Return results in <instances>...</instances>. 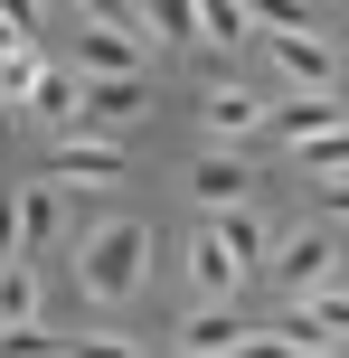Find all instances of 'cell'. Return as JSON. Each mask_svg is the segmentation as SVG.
Masks as SVG:
<instances>
[{"label":"cell","mask_w":349,"mask_h":358,"mask_svg":"<svg viewBox=\"0 0 349 358\" xmlns=\"http://www.w3.org/2000/svg\"><path fill=\"white\" fill-rule=\"evenodd\" d=\"M142 264H151V227L142 217H113V227H94L85 245H76V283H85V302H132L142 292Z\"/></svg>","instance_id":"1"},{"label":"cell","mask_w":349,"mask_h":358,"mask_svg":"<svg viewBox=\"0 0 349 358\" xmlns=\"http://www.w3.org/2000/svg\"><path fill=\"white\" fill-rule=\"evenodd\" d=\"M142 113V76H76V123L66 132H123Z\"/></svg>","instance_id":"2"},{"label":"cell","mask_w":349,"mask_h":358,"mask_svg":"<svg viewBox=\"0 0 349 358\" xmlns=\"http://www.w3.org/2000/svg\"><path fill=\"white\" fill-rule=\"evenodd\" d=\"M76 29V76H142V38L104 29V19H66Z\"/></svg>","instance_id":"3"},{"label":"cell","mask_w":349,"mask_h":358,"mask_svg":"<svg viewBox=\"0 0 349 358\" xmlns=\"http://www.w3.org/2000/svg\"><path fill=\"white\" fill-rule=\"evenodd\" d=\"M48 179L104 189V179H123V142H113V132H66V142H57V161H48Z\"/></svg>","instance_id":"4"},{"label":"cell","mask_w":349,"mask_h":358,"mask_svg":"<svg viewBox=\"0 0 349 358\" xmlns=\"http://www.w3.org/2000/svg\"><path fill=\"white\" fill-rule=\"evenodd\" d=\"M189 283H199L208 302H236V283H245V255L227 245L218 227H199V236H189Z\"/></svg>","instance_id":"5"},{"label":"cell","mask_w":349,"mask_h":358,"mask_svg":"<svg viewBox=\"0 0 349 358\" xmlns=\"http://www.w3.org/2000/svg\"><path fill=\"white\" fill-rule=\"evenodd\" d=\"M255 340H264V330H245V321H236V302H199V311L180 321V349H189V358H218V349H255Z\"/></svg>","instance_id":"6"},{"label":"cell","mask_w":349,"mask_h":358,"mask_svg":"<svg viewBox=\"0 0 349 358\" xmlns=\"http://www.w3.org/2000/svg\"><path fill=\"white\" fill-rule=\"evenodd\" d=\"M274 66L293 76V85H340V57L321 48L312 29H274Z\"/></svg>","instance_id":"7"},{"label":"cell","mask_w":349,"mask_h":358,"mask_svg":"<svg viewBox=\"0 0 349 358\" xmlns=\"http://www.w3.org/2000/svg\"><path fill=\"white\" fill-rule=\"evenodd\" d=\"M245 189H255V170H245L236 151H208V161L189 170V198H199V208H236Z\"/></svg>","instance_id":"8"},{"label":"cell","mask_w":349,"mask_h":358,"mask_svg":"<svg viewBox=\"0 0 349 358\" xmlns=\"http://www.w3.org/2000/svg\"><path fill=\"white\" fill-rule=\"evenodd\" d=\"M331 123H349V113H340V85H302L293 104L274 113V132H283V142H312V132H331Z\"/></svg>","instance_id":"9"},{"label":"cell","mask_w":349,"mask_h":358,"mask_svg":"<svg viewBox=\"0 0 349 358\" xmlns=\"http://www.w3.org/2000/svg\"><path fill=\"white\" fill-rule=\"evenodd\" d=\"M331 255H340L331 236H321V227H302L293 245L274 255V273H283V283H293V292H312V283H331Z\"/></svg>","instance_id":"10"},{"label":"cell","mask_w":349,"mask_h":358,"mask_svg":"<svg viewBox=\"0 0 349 358\" xmlns=\"http://www.w3.org/2000/svg\"><path fill=\"white\" fill-rule=\"evenodd\" d=\"M199 123L227 142V132H255V123H264V104H255L245 85H208V94H199Z\"/></svg>","instance_id":"11"},{"label":"cell","mask_w":349,"mask_h":358,"mask_svg":"<svg viewBox=\"0 0 349 358\" xmlns=\"http://www.w3.org/2000/svg\"><path fill=\"white\" fill-rule=\"evenodd\" d=\"M19 245H57V179L19 189Z\"/></svg>","instance_id":"12"},{"label":"cell","mask_w":349,"mask_h":358,"mask_svg":"<svg viewBox=\"0 0 349 358\" xmlns=\"http://www.w3.org/2000/svg\"><path fill=\"white\" fill-rule=\"evenodd\" d=\"M19 321H38V273L19 255H0V330H19Z\"/></svg>","instance_id":"13"},{"label":"cell","mask_w":349,"mask_h":358,"mask_svg":"<svg viewBox=\"0 0 349 358\" xmlns=\"http://www.w3.org/2000/svg\"><path fill=\"white\" fill-rule=\"evenodd\" d=\"M48 76V57H38V38H19V48H0V104H29V85Z\"/></svg>","instance_id":"14"},{"label":"cell","mask_w":349,"mask_h":358,"mask_svg":"<svg viewBox=\"0 0 349 358\" xmlns=\"http://www.w3.org/2000/svg\"><path fill=\"white\" fill-rule=\"evenodd\" d=\"M293 161H302V179H331V170H349V123L312 132V142H293Z\"/></svg>","instance_id":"15"},{"label":"cell","mask_w":349,"mask_h":358,"mask_svg":"<svg viewBox=\"0 0 349 358\" xmlns=\"http://www.w3.org/2000/svg\"><path fill=\"white\" fill-rule=\"evenodd\" d=\"M29 113H38V123H57V132H66V123H76V76H57V66H48V76L29 85Z\"/></svg>","instance_id":"16"},{"label":"cell","mask_w":349,"mask_h":358,"mask_svg":"<svg viewBox=\"0 0 349 358\" xmlns=\"http://www.w3.org/2000/svg\"><path fill=\"white\" fill-rule=\"evenodd\" d=\"M245 29H255V19H245V0H199V38H208V48H236Z\"/></svg>","instance_id":"17"},{"label":"cell","mask_w":349,"mask_h":358,"mask_svg":"<svg viewBox=\"0 0 349 358\" xmlns=\"http://www.w3.org/2000/svg\"><path fill=\"white\" fill-rule=\"evenodd\" d=\"M142 19L161 38H199V0H142Z\"/></svg>","instance_id":"18"},{"label":"cell","mask_w":349,"mask_h":358,"mask_svg":"<svg viewBox=\"0 0 349 358\" xmlns=\"http://www.w3.org/2000/svg\"><path fill=\"white\" fill-rule=\"evenodd\" d=\"M245 19H264V29H312V0H245Z\"/></svg>","instance_id":"19"},{"label":"cell","mask_w":349,"mask_h":358,"mask_svg":"<svg viewBox=\"0 0 349 358\" xmlns=\"http://www.w3.org/2000/svg\"><path fill=\"white\" fill-rule=\"evenodd\" d=\"M76 19H104V29H151L142 0H76Z\"/></svg>","instance_id":"20"},{"label":"cell","mask_w":349,"mask_h":358,"mask_svg":"<svg viewBox=\"0 0 349 358\" xmlns=\"http://www.w3.org/2000/svg\"><path fill=\"white\" fill-rule=\"evenodd\" d=\"M0 19H10L19 38H38V19H48V10H38V0H0Z\"/></svg>","instance_id":"21"},{"label":"cell","mask_w":349,"mask_h":358,"mask_svg":"<svg viewBox=\"0 0 349 358\" xmlns=\"http://www.w3.org/2000/svg\"><path fill=\"white\" fill-rule=\"evenodd\" d=\"M0 255H29L19 245V198H0Z\"/></svg>","instance_id":"22"},{"label":"cell","mask_w":349,"mask_h":358,"mask_svg":"<svg viewBox=\"0 0 349 358\" xmlns=\"http://www.w3.org/2000/svg\"><path fill=\"white\" fill-rule=\"evenodd\" d=\"M321 208H331V217H349V170H331V179H321Z\"/></svg>","instance_id":"23"},{"label":"cell","mask_w":349,"mask_h":358,"mask_svg":"<svg viewBox=\"0 0 349 358\" xmlns=\"http://www.w3.org/2000/svg\"><path fill=\"white\" fill-rule=\"evenodd\" d=\"M38 10H48V19H76V0H38Z\"/></svg>","instance_id":"24"},{"label":"cell","mask_w":349,"mask_h":358,"mask_svg":"<svg viewBox=\"0 0 349 358\" xmlns=\"http://www.w3.org/2000/svg\"><path fill=\"white\" fill-rule=\"evenodd\" d=\"M0 48H19V29H10V19H0Z\"/></svg>","instance_id":"25"}]
</instances>
